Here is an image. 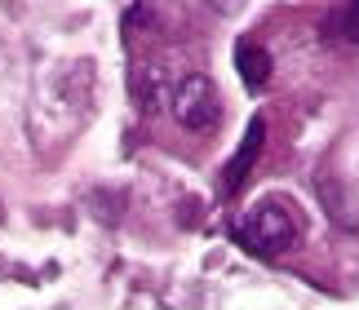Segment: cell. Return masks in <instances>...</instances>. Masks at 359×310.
Here are the masks:
<instances>
[{
    "label": "cell",
    "instance_id": "5b68a950",
    "mask_svg": "<svg viewBox=\"0 0 359 310\" xmlns=\"http://www.w3.org/2000/svg\"><path fill=\"white\" fill-rule=\"evenodd\" d=\"M333 32L341 40H351V45H359V0H346V5L333 13Z\"/></svg>",
    "mask_w": 359,
    "mask_h": 310
},
{
    "label": "cell",
    "instance_id": "7a4b0ae2",
    "mask_svg": "<svg viewBox=\"0 0 359 310\" xmlns=\"http://www.w3.org/2000/svg\"><path fill=\"white\" fill-rule=\"evenodd\" d=\"M173 116L182 129H213L217 116H222V107H217V89H213V80L209 76H187L182 84H177V93H173Z\"/></svg>",
    "mask_w": 359,
    "mask_h": 310
},
{
    "label": "cell",
    "instance_id": "6da1fadb",
    "mask_svg": "<svg viewBox=\"0 0 359 310\" xmlns=\"http://www.w3.org/2000/svg\"><path fill=\"white\" fill-rule=\"evenodd\" d=\"M236 239L257 257H275V252H284L297 239V222L275 204H257L253 213H244L236 222Z\"/></svg>",
    "mask_w": 359,
    "mask_h": 310
},
{
    "label": "cell",
    "instance_id": "277c9868",
    "mask_svg": "<svg viewBox=\"0 0 359 310\" xmlns=\"http://www.w3.org/2000/svg\"><path fill=\"white\" fill-rule=\"evenodd\" d=\"M262 133H266V124H262V120H253V124L244 129V142H240L236 160H231V168H226V182H222V191H226V195L240 187V182H244V173H248V164L257 160V151H262Z\"/></svg>",
    "mask_w": 359,
    "mask_h": 310
},
{
    "label": "cell",
    "instance_id": "3957f363",
    "mask_svg": "<svg viewBox=\"0 0 359 310\" xmlns=\"http://www.w3.org/2000/svg\"><path fill=\"white\" fill-rule=\"evenodd\" d=\"M236 67H240V80L248 84V89H266L271 80V53L253 45V40H240L236 45Z\"/></svg>",
    "mask_w": 359,
    "mask_h": 310
}]
</instances>
